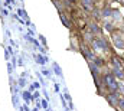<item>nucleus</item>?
<instances>
[{
	"label": "nucleus",
	"mask_w": 124,
	"mask_h": 111,
	"mask_svg": "<svg viewBox=\"0 0 124 111\" xmlns=\"http://www.w3.org/2000/svg\"><path fill=\"white\" fill-rule=\"evenodd\" d=\"M85 9H93V0H82Z\"/></svg>",
	"instance_id": "obj_3"
},
{
	"label": "nucleus",
	"mask_w": 124,
	"mask_h": 111,
	"mask_svg": "<svg viewBox=\"0 0 124 111\" xmlns=\"http://www.w3.org/2000/svg\"><path fill=\"white\" fill-rule=\"evenodd\" d=\"M107 100H108L113 105H117V104H118V101H120V97H118V95H116V94H110V95H107Z\"/></svg>",
	"instance_id": "obj_2"
},
{
	"label": "nucleus",
	"mask_w": 124,
	"mask_h": 111,
	"mask_svg": "<svg viewBox=\"0 0 124 111\" xmlns=\"http://www.w3.org/2000/svg\"><path fill=\"white\" fill-rule=\"evenodd\" d=\"M91 30H93L94 33H95V32H97V33H100V30H101V29H100V26H98L97 23H93V25H91Z\"/></svg>",
	"instance_id": "obj_4"
},
{
	"label": "nucleus",
	"mask_w": 124,
	"mask_h": 111,
	"mask_svg": "<svg viewBox=\"0 0 124 111\" xmlns=\"http://www.w3.org/2000/svg\"><path fill=\"white\" fill-rule=\"evenodd\" d=\"M104 81L107 84V87L111 89V91H116L117 89V82H116V79H114V77L113 75H105V78H104Z\"/></svg>",
	"instance_id": "obj_1"
},
{
	"label": "nucleus",
	"mask_w": 124,
	"mask_h": 111,
	"mask_svg": "<svg viewBox=\"0 0 124 111\" xmlns=\"http://www.w3.org/2000/svg\"><path fill=\"white\" fill-rule=\"evenodd\" d=\"M117 107H118V108H120L121 111H124V98H120V101H118Z\"/></svg>",
	"instance_id": "obj_5"
},
{
	"label": "nucleus",
	"mask_w": 124,
	"mask_h": 111,
	"mask_svg": "<svg viewBox=\"0 0 124 111\" xmlns=\"http://www.w3.org/2000/svg\"><path fill=\"white\" fill-rule=\"evenodd\" d=\"M116 43H117V46H120V48H124V42L121 40V39L118 40V38H117V39H116Z\"/></svg>",
	"instance_id": "obj_6"
}]
</instances>
